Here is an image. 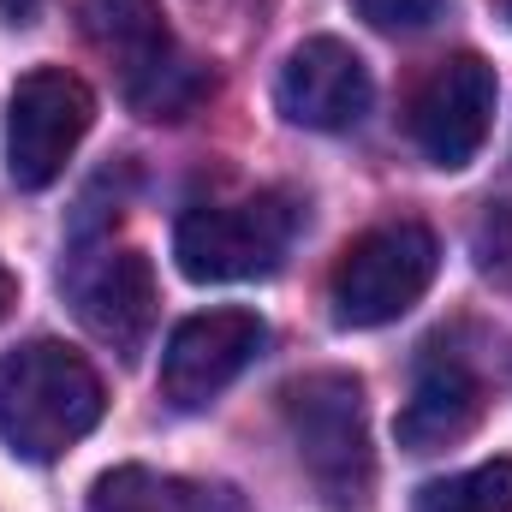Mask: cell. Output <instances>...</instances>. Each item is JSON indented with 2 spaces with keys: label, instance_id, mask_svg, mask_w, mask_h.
<instances>
[{
  "label": "cell",
  "instance_id": "6da1fadb",
  "mask_svg": "<svg viewBox=\"0 0 512 512\" xmlns=\"http://www.w3.org/2000/svg\"><path fill=\"white\" fill-rule=\"evenodd\" d=\"M102 411L108 393L102 376L84 364V352L60 340H30L0 358V441L18 459L48 465L72 453L102 423Z\"/></svg>",
  "mask_w": 512,
  "mask_h": 512
},
{
  "label": "cell",
  "instance_id": "7a4b0ae2",
  "mask_svg": "<svg viewBox=\"0 0 512 512\" xmlns=\"http://www.w3.org/2000/svg\"><path fill=\"white\" fill-rule=\"evenodd\" d=\"M286 429L298 465L316 489L322 512H370L376 495V447L364 382L346 370H310L286 387Z\"/></svg>",
  "mask_w": 512,
  "mask_h": 512
},
{
  "label": "cell",
  "instance_id": "3957f363",
  "mask_svg": "<svg viewBox=\"0 0 512 512\" xmlns=\"http://www.w3.org/2000/svg\"><path fill=\"white\" fill-rule=\"evenodd\" d=\"M84 36L120 72V96L143 120H185L215 90L209 66L167 30L161 0H84Z\"/></svg>",
  "mask_w": 512,
  "mask_h": 512
},
{
  "label": "cell",
  "instance_id": "277c9868",
  "mask_svg": "<svg viewBox=\"0 0 512 512\" xmlns=\"http://www.w3.org/2000/svg\"><path fill=\"white\" fill-rule=\"evenodd\" d=\"M298 239V203L286 191H256L245 203H203L179 215L173 256L179 274L197 286H227V280H262L280 268V256Z\"/></svg>",
  "mask_w": 512,
  "mask_h": 512
},
{
  "label": "cell",
  "instance_id": "5b68a950",
  "mask_svg": "<svg viewBox=\"0 0 512 512\" xmlns=\"http://www.w3.org/2000/svg\"><path fill=\"white\" fill-rule=\"evenodd\" d=\"M441 245L423 221H387L358 233L334 262V322L340 328H387L399 322L435 280Z\"/></svg>",
  "mask_w": 512,
  "mask_h": 512
},
{
  "label": "cell",
  "instance_id": "8992f818",
  "mask_svg": "<svg viewBox=\"0 0 512 512\" xmlns=\"http://www.w3.org/2000/svg\"><path fill=\"white\" fill-rule=\"evenodd\" d=\"M96 126V96L84 78L42 66L30 78H18L12 102H6V173L18 191H48L66 161L78 155L84 131Z\"/></svg>",
  "mask_w": 512,
  "mask_h": 512
},
{
  "label": "cell",
  "instance_id": "52a82bcc",
  "mask_svg": "<svg viewBox=\"0 0 512 512\" xmlns=\"http://www.w3.org/2000/svg\"><path fill=\"white\" fill-rule=\"evenodd\" d=\"M489 120H495V66L483 54H447L411 90V108H405L411 143L447 173L471 167V155L489 137Z\"/></svg>",
  "mask_w": 512,
  "mask_h": 512
},
{
  "label": "cell",
  "instance_id": "ba28073f",
  "mask_svg": "<svg viewBox=\"0 0 512 512\" xmlns=\"http://www.w3.org/2000/svg\"><path fill=\"white\" fill-rule=\"evenodd\" d=\"M262 340H268L262 316L256 310H239V304L185 316L167 334V352H161V393H167V405L203 411L209 399H221L256 364Z\"/></svg>",
  "mask_w": 512,
  "mask_h": 512
},
{
  "label": "cell",
  "instance_id": "9c48e42d",
  "mask_svg": "<svg viewBox=\"0 0 512 512\" xmlns=\"http://www.w3.org/2000/svg\"><path fill=\"white\" fill-rule=\"evenodd\" d=\"M370 66L334 42V36H310L286 54L280 78H274V102L292 126L304 131H352L370 114Z\"/></svg>",
  "mask_w": 512,
  "mask_h": 512
},
{
  "label": "cell",
  "instance_id": "30bf717a",
  "mask_svg": "<svg viewBox=\"0 0 512 512\" xmlns=\"http://www.w3.org/2000/svg\"><path fill=\"white\" fill-rule=\"evenodd\" d=\"M72 304L78 322L114 346L120 358H137L155 328V268L143 251H90L72 262Z\"/></svg>",
  "mask_w": 512,
  "mask_h": 512
},
{
  "label": "cell",
  "instance_id": "8fae6325",
  "mask_svg": "<svg viewBox=\"0 0 512 512\" xmlns=\"http://www.w3.org/2000/svg\"><path fill=\"white\" fill-rule=\"evenodd\" d=\"M477 417H483V382L459 358L429 352L393 429H399V447L405 453H441V447L465 441L477 429Z\"/></svg>",
  "mask_w": 512,
  "mask_h": 512
},
{
  "label": "cell",
  "instance_id": "7c38bea8",
  "mask_svg": "<svg viewBox=\"0 0 512 512\" xmlns=\"http://www.w3.org/2000/svg\"><path fill=\"white\" fill-rule=\"evenodd\" d=\"M90 512H245V501L227 483H197V477H173V471H149V465H120V471L96 477Z\"/></svg>",
  "mask_w": 512,
  "mask_h": 512
},
{
  "label": "cell",
  "instance_id": "4fadbf2b",
  "mask_svg": "<svg viewBox=\"0 0 512 512\" xmlns=\"http://www.w3.org/2000/svg\"><path fill=\"white\" fill-rule=\"evenodd\" d=\"M417 512H512V459H489L477 471L423 483Z\"/></svg>",
  "mask_w": 512,
  "mask_h": 512
},
{
  "label": "cell",
  "instance_id": "5bb4252c",
  "mask_svg": "<svg viewBox=\"0 0 512 512\" xmlns=\"http://www.w3.org/2000/svg\"><path fill=\"white\" fill-rule=\"evenodd\" d=\"M471 256H477V274L512 286V203H483L477 227H471Z\"/></svg>",
  "mask_w": 512,
  "mask_h": 512
},
{
  "label": "cell",
  "instance_id": "9a60e30c",
  "mask_svg": "<svg viewBox=\"0 0 512 512\" xmlns=\"http://www.w3.org/2000/svg\"><path fill=\"white\" fill-rule=\"evenodd\" d=\"M352 6L364 24H376L387 36H411V30H429L447 0H352Z\"/></svg>",
  "mask_w": 512,
  "mask_h": 512
},
{
  "label": "cell",
  "instance_id": "2e32d148",
  "mask_svg": "<svg viewBox=\"0 0 512 512\" xmlns=\"http://www.w3.org/2000/svg\"><path fill=\"white\" fill-rule=\"evenodd\" d=\"M36 6H42V0H0V18H6V24H30Z\"/></svg>",
  "mask_w": 512,
  "mask_h": 512
},
{
  "label": "cell",
  "instance_id": "e0dca14e",
  "mask_svg": "<svg viewBox=\"0 0 512 512\" xmlns=\"http://www.w3.org/2000/svg\"><path fill=\"white\" fill-rule=\"evenodd\" d=\"M12 304H18V280H12V268L0 262V322L12 316Z\"/></svg>",
  "mask_w": 512,
  "mask_h": 512
},
{
  "label": "cell",
  "instance_id": "ac0fdd59",
  "mask_svg": "<svg viewBox=\"0 0 512 512\" xmlns=\"http://www.w3.org/2000/svg\"><path fill=\"white\" fill-rule=\"evenodd\" d=\"M501 12H507V18H512V0H501Z\"/></svg>",
  "mask_w": 512,
  "mask_h": 512
}]
</instances>
